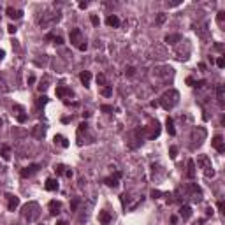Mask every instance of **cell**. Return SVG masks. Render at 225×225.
<instances>
[{"label": "cell", "mask_w": 225, "mask_h": 225, "mask_svg": "<svg viewBox=\"0 0 225 225\" xmlns=\"http://www.w3.org/2000/svg\"><path fill=\"white\" fill-rule=\"evenodd\" d=\"M90 21H92V25H93V27H99V23H100V19H99V16H95V14H93L92 18H90Z\"/></svg>", "instance_id": "24"}, {"label": "cell", "mask_w": 225, "mask_h": 225, "mask_svg": "<svg viewBox=\"0 0 225 225\" xmlns=\"http://www.w3.org/2000/svg\"><path fill=\"white\" fill-rule=\"evenodd\" d=\"M55 144H58L60 148H69V141H67V137L65 136H55Z\"/></svg>", "instance_id": "11"}, {"label": "cell", "mask_w": 225, "mask_h": 225, "mask_svg": "<svg viewBox=\"0 0 225 225\" xmlns=\"http://www.w3.org/2000/svg\"><path fill=\"white\" fill-rule=\"evenodd\" d=\"M53 40H55V42H56V44H63V39H62V37H60V35H58V37H56V35H55V39H53Z\"/></svg>", "instance_id": "35"}, {"label": "cell", "mask_w": 225, "mask_h": 225, "mask_svg": "<svg viewBox=\"0 0 225 225\" xmlns=\"http://www.w3.org/2000/svg\"><path fill=\"white\" fill-rule=\"evenodd\" d=\"M223 14H225L223 11H222V12H218V18H216V19H218V23H222V21H223Z\"/></svg>", "instance_id": "36"}, {"label": "cell", "mask_w": 225, "mask_h": 225, "mask_svg": "<svg viewBox=\"0 0 225 225\" xmlns=\"http://www.w3.org/2000/svg\"><path fill=\"white\" fill-rule=\"evenodd\" d=\"M169 153H171V158H176V155H178V148H176V146H171Z\"/></svg>", "instance_id": "27"}, {"label": "cell", "mask_w": 225, "mask_h": 225, "mask_svg": "<svg viewBox=\"0 0 225 225\" xmlns=\"http://www.w3.org/2000/svg\"><path fill=\"white\" fill-rule=\"evenodd\" d=\"M125 72H127V76H134V72H136V69H134V67H128V69H127Z\"/></svg>", "instance_id": "34"}, {"label": "cell", "mask_w": 225, "mask_h": 225, "mask_svg": "<svg viewBox=\"0 0 225 225\" xmlns=\"http://www.w3.org/2000/svg\"><path fill=\"white\" fill-rule=\"evenodd\" d=\"M7 199H9V202H7V209H9V211H14V209L19 206V199H18L16 195H7Z\"/></svg>", "instance_id": "8"}, {"label": "cell", "mask_w": 225, "mask_h": 225, "mask_svg": "<svg viewBox=\"0 0 225 225\" xmlns=\"http://www.w3.org/2000/svg\"><path fill=\"white\" fill-rule=\"evenodd\" d=\"M11 153V150H9V146H2V148H0V155H2V158L4 160H9V155Z\"/></svg>", "instance_id": "18"}, {"label": "cell", "mask_w": 225, "mask_h": 225, "mask_svg": "<svg viewBox=\"0 0 225 225\" xmlns=\"http://www.w3.org/2000/svg\"><path fill=\"white\" fill-rule=\"evenodd\" d=\"M156 21H158V23H164V21H165V14H164V12H160V14H158V18H156Z\"/></svg>", "instance_id": "32"}, {"label": "cell", "mask_w": 225, "mask_h": 225, "mask_svg": "<svg viewBox=\"0 0 225 225\" xmlns=\"http://www.w3.org/2000/svg\"><path fill=\"white\" fill-rule=\"evenodd\" d=\"M46 102H48V97H46V95H42V97L39 99V106H44Z\"/></svg>", "instance_id": "33"}, {"label": "cell", "mask_w": 225, "mask_h": 225, "mask_svg": "<svg viewBox=\"0 0 225 225\" xmlns=\"http://www.w3.org/2000/svg\"><path fill=\"white\" fill-rule=\"evenodd\" d=\"M187 83H188L190 86H193V79H192V78H188V79H187Z\"/></svg>", "instance_id": "42"}, {"label": "cell", "mask_w": 225, "mask_h": 225, "mask_svg": "<svg viewBox=\"0 0 225 225\" xmlns=\"http://www.w3.org/2000/svg\"><path fill=\"white\" fill-rule=\"evenodd\" d=\"M178 92L176 90H171V92H167L164 97H162V106L165 107V109H171V107H174L176 104H178Z\"/></svg>", "instance_id": "1"}, {"label": "cell", "mask_w": 225, "mask_h": 225, "mask_svg": "<svg viewBox=\"0 0 225 225\" xmlns=\"http://www.w3.org/2000/svg\"><path fill=\"white\" fill-rule=\"evenodd\" d=\"M204 84H206L204 81H197V83H195L193 86H197V88H202V86H204Z\"/></svg>", "instance_id": "39"}, {"label": "cell", "mask_w": 225, "mask_h": 225, "mask_svg": "<svg viewBox=\"0 0 225 225\" xmlns=\"http://www.w3.org/2000/svg\"><path fill=\"white\" fill-rule=\"evenodd\" d=\"M65 169H67V167H65L63 164H58V165H55V172H56V174H65Z\"/></svg>", "instance_id": "21"}, {"label": "cell", "mask_w": 225, "mask_h": 225, "mask_svg": "<svg viewBox=\"0 0 225 225\" xmlns=\"http://www.w3.org/2000/svg\"><path fill=\"white\" fill-rule=\"evenodd\" d=\"M106 23H107L109 27H113V28H116V27H120V18L115 16V14H111V16H107Z\"/></svg>", "instance_id": "12"}, {"label": "cell", "mask_w": 225, "mask_h": 225, "mask_svg": "<svg viewBox=\"0 0 225 225\" xmlns=\"http://www.w3.org/2000/svg\"><path fill=\"white\" fill-rule=\"evenodd\" d=\"M7 30H9V34H14V32H16V27H14V25H9Z\"/></svg>", "instance_id": "37"}, {"label": "cell", "mask_w": 225, "mask_h": 225, "mask_svg": "<svg viewBox=\"0 0 225 225\" xmlns=\"http://www.w3.org/2000/svg\"><path fill=\"white\" fill-rule=\"evenodd\" d=\"M100 109H102V113H111V111H113V106H107V104H104Z\"/></svg>", "instance_id": "29"}, {"label": "cell", "mask_w": 225, "mask_h": 225, "mask_svg": "<svg viewBox=\"0 0 225 225\" xmlns=\"http://www.w3.org/2000/svg\"><path fill=\"white\" fill-rule=\"evenodd\" d=\"M158 195H160V192H158V190H156V192L153 190V192H151V197H153V199H158Z\"/></svg>", "instance_id": "38"}, {"label": "cell", "mask_w": 225, "mask_h": 225, "mask_svg": "<svg viewBox=\"0 0 225 225\" xmlns=\"http://www.w3.org/2000/svg\"><path fill=\"white\" fill-rule=\"evenodd\" d=\"M100 93H102L104 97H111V95H113V88H111V86H104V88L100 90Z\"/></svg>", "instance_id": "19"}, {"label": "cell", "mask_w": 225, "mask_h": 225, "mask_svg": "<svg viewBox=\"0 0 225 225\" xmlns=\"http://www.w3.org/2000/svg\"><path fill=\"white\" fill-rule=\"evenodd\" d=\"M60 211H62V202L51 200V202H49V213H51V215H58Z\"/></svg>", "instance_id": "10"}, {"label": "cell", "mask_w": 225, "mask_h": 225, "mask_svg": "<svg viewBox=\"0 0 225 225\" xmlns=\"http://www.w3.org/2000/svg\"><path fill=\"white\" fill-rule=\"evenodd\" d=\"M86 7H88V4H86V2H81V4H79V9H86Z\"/></svg>", "instance_id": "41"}, {"label": "cell", "mask_w": 225, "mask_h": 225, "mask_svg": "<svg viewBox=\"0 0 225 225\" xmlns=\"http://www.w3.org/2000/svg\"><path fill=\"white\" fill-rule=\"evenodd\" d=\"M179 39H181L179 35H167V37H165V40H167L169 44H174V42H176V40H179Z\"/></svg>", "instance_id": "23"}, {"label": "cell", "mask_w": 225, "mask_h": 225, "mask_svg": "<svg viewBox=\"0 0 225 225\" xmlns=\"http://www.w3.org/2000/svg\"><path fill=\"white\" fill-rule=\"evenodd\" d=\"M56 97L63 99V97H72V90L71 88H65V86H58L56 88Z\"/></svg>", "instance_id": "5"}, {"label": "cell", "mask_w": 225, "mask_h": 225, "mask_svg": "<svg viewBox=\"0 0 225 225\" xmlns=\"http://www.w3.org/2000/svg\"><path fill=\"white\" fill-rule=\"evenodd\" d=\"M97 83L104 86V84H106V76H104V74H99V76H97Z\"/></svg>", "instance_id": "26"}, {"label": "cell", "mask_w": 225, "mask_h": 225, "mask_svg": "<svg viewBox=\"0 0 225 225\" xmlns=\"http://www.w3.org/2000/svg\"><path fill=\"white\" fill-rule=\"evenodd\" d=\"M71 42L74 44V46H79L81 42H84V40L81 39V30H79V28H72V30H71Z\"/></svg>", "instance_id": "2"}, {"label": "cell", "mask_w": 225, "mask_h": 225, "mask_svg": "<svg viewBox=\"0 0 225 225\" xmlns=\"http://www.w3.org/2000/svg\"><path fill=\"white\" fill-rule=\"evenodd\" d=\"M78 49H79V51H86V49H88V44H86V42H81L79 46H78Z\"/></svg>", "instance_id": "30"}, {"label": "cell", "mask_w": 225, "mask_h": 225, "mask_svg": "<svg viewBox=\"0 0 225 225\" xmlns=\"http://www.w3.org/2000/svg\"><path fill=\"white\" fill-rule=\"evenodd\" d=\"M120 178H121V172L118 171L115 176H111V178H106L104 181H106V185H107V187H116V185H118V179H120Z\"/></svg>", "instance_id": "9"}, {"label": "cell", "mask_w": 225, "mask_h": 225, "mask_svg": "<svg viewBox=\"0 0 225 225\" xmlns=\"http://www.w3.org/2000/svg\"><path fill=\"white\" fill-rule=\"evenodd\" d=\"M37 171H39V165H37V164H32V165H28V167H25L23 171H21V176H23V178H28V176L35 174Z\"/></svg>", "instance_id": "4"}, {"label": "cell", "mask_w": 225, "mask_h": 225, "mask_svg": "<svg viewBox=\"0 0 225 225\" xmlns=\"http://www.w3.org/2000/svg\"><path fill=\"white\" fill-rule=\"evenodd\" d=\"M46 190H49V192H56L58 190V179H55V178H48L46 179Z\"/></svg>", "instance_id": "7"}, {"label": "cell", "mask_w": 225, "mask_h": 225, "mask_svg": "<svg viewBox=\"0 0 225 225\" xmlns=\"http://www.w3.org/2000/svg\"><path fill=\"white\" fill-rule=\"evenodd\" d=\"M187 176L190 179L195 178V164H193V160H188V172H187Z\"/></svg>", "instance_id": "17"}, {"label": "cell", "mask_w": 225, "mask_h": 225, "mask_svg": "<svg viewBox=\"0 0 225 225\" xmlns=\"http://www.w3.org/2000/svg\"><path fill=\"white\" fill-rule=\"evenodd\" d=\"M86 127H88V125H86V121H83V123H79V128H78V132L81 134L83 130H86Z\"/></svg>", "instance_id": "31"}, {"label": "cell", "mask_w": 225, "mask_h": 225, "mask_svg": "<svg viewBox=\"0 0 225 225\" xmlns=\"http://www.w3.org/2000/svg\"><path fill=\"white\" fill-rule=\"evenodd\" d=\"M0 127H2V120H0Z\"/></svg>", "instance_id": "45"}, {"label": "cell", "mask_w": 225, "mask_h": 225, "mask_svg": "<svg viewBox=\"0 0 225 225\" xmlns=\"http://www.w3.org/2000/svg\"><path fill=\"white\" fill-rule=\"evenodd\" d=\"M211 144H213V148H215L218 153H223V151H225V144H223L222 136H215V137H213V141H211Z\"/></svg>", "instance_id": "3"}, {"label": "cell", "mask_w": 225, "mask_h": 225, "mask_svg": "<svg viewBox=\"0 0 225 225\" xmlns=\"http://www.w3.org/2000/svg\"><path fill=\"white\" fill-rule=\"evenodd\" d=\"M99 222H100L102 225H107V223L111 222V215H109V211H100V213H99Z\"/></svg>", "instance_id": "14"}, {"label": "cell", "mask_w": 225, "mask_h": 225, "mask_svg": "<svg viewBox=\"0 0 225 225\" xmlns=\"http://www.w3.org/2000/svg\"><path fill=\"white\" fill-rule=\"evenodd\" d=\"M216 93H218V100L223 102V86H222V84L216 86Z\"/></svg>", "instance_id": "22"}, {"label": "cell", "mask_w": 225, "mask_h": 225, "mask_svg": "<svg viewBox=\"0 0 225 225\" xmlns=\"http://www.w3.org/2000/svg\"><path fill=\"white\" fill-rule=\"evenodd\" d=\"M56 225H67V223H65V222H58Z\"/></svg>", "instance_id": "44"}, {"label": "cell", "mask_w": 225, "mask_h": 225, "mask_svg": "<svg viewBox=\"0 0 225 225\" xmlns=\"http://www.w3.org/2000/svg\"><path fill=\"white\" fill-rule=\"evenodd\" d=\"M65 176L71 178V176H72V171H71V169H65Z\"/></svg>", "instance_id": "40"}, {"label": "cell", "mask_w": 225, "mask_h": 225, "mask_svg": "<svg viewBox=\"0 0 225 225\" xmlns=\"http://www.w3.org/2000/svg\"><path fill=\"white\" fill-rule=\"evenodd\" d=\"M18 121L19 123H25L27 121V115H25V113H18Z\"/></svg>", "instance_id": "25"}, {"label": "cell", "mask_w": 225, "mask_h": 225, "mask_svg": "<svg viewBox=\"0 0 225 225\" xmlns=\"http://www.w3.org/2000/svg\"><path fill=\"white\" fill-rule=\"evenodd\" d=\"M4 55H5V53H4L2 49H0V60H2V58H4Z\"/></svg>", "instance_id": "43"}, {"label": "cell", "mask_w": 225, "mask_h": 225, "mask_svg": "<svg viewBox=\"0 0 225 225\" xmlns=\"http://www.w3.org/2000/svg\"><path fill=\"white\" fill-rule=\"evenodd\" d=\"M216 67H220V69H223V67H225V60H223L222 56L216 60Z\"/></svg>", "instance_id": "28"}, {"label": "cell", "mask_w": 225, "mask_h": 225, "mask_svg": "<svg viewBox=\"0 0 225 225\" xmlns=\"http://www.w3.org/2000/svg\"><path fill=\"white\" fill-rule=\"evenodd\" d=\"M79 79H81V83H83L84 86H90V79H92V72H90V71H83V72L79 74Z\"/></svg>", "instance_id": "13"}, {"label": "cell", "mask_w": 225, "mask_h": 225, "mask_svg": "<svg viewBox=\"0 0 225 225\" xmlns=\"http://www.w3.org/2000/svg\"><path fill=\"white\" fill-rule=\"evenodd\" d=\"M7 16H11V18H19V16H21V12L14 11L12 7H7Z\"/></svg>", "instance_id": "20"}, {"label": "cell", "mask_w": 225, "mask_h": 225, "mask_svg": "<svg viewBox=\"0 0 225 225\" xmlns=\"http://www.w3.org/2000/svg\"><path fill=\"white\" fill-rule=\"evenodd\" d=\"M179 215H181L183 218H190V216H192V208H190V206H181Z\"/></svg>", "instance_id": "16"}, {"label": "cell", "mask_w": 225, "mask_h": 225, "mask_svg": "<svg viewBox=\"0 0 225 225\" xmlns=\"http://www.w3.org/2000/svg\"><path fill=\"white\" fill-rule=\"evenodd\" d=\"M158 134H160V123L155 120V121H151V132L148 134V137H150V139H155Z\"/></svg>", "instance_id": "6"}, {"label": "cell", "mask_w": 225, "mask_h": 225, "mask_svg": "<svg viewBox=\"0 0 225 225\" xmlns=\"http://www.w3.org/2000/svg\"><path fill=\"white\" fill-rule=\"evenodd\" d=\"M165 127H167V132H169V136H174V134H176V128H174V121H172V118H167V121H165Z\"/></svg>", "instance_id": "15"}]
</instances>
